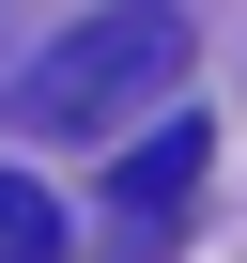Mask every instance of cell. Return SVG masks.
<instances>
[{
    "instance_id": "cell-1",
    "label": "cell",
    "mask_w": 247,
    "mask_h": 263,
    "mask_svg": "<svg viewBox=\"0 0 247 263\" xmlns=\"http://www.w3.org/2000/svg\"><path fill=\"white\" fill-rule=\"evenodd\" d=\"M170 78H186V16H170V0H93V16L16 78V124H31V140H108V124L155 108Z\"/></svg>"
},
{
    "instance_id": "cell-2",
    "label": "cell",
    "mask_w": 247,
    "mask_h": 263,
    "mask_svg": "<svg viewBox=\"0 0 247 263\" xmlns=\"http://www.w3.org/2000/svg\"><path fill=\"white\" fill-rule=\"evenodd\" d=\"M201 155H216V140H201V108H155V124H139V155L108 171V232H123V248L186 232V201H201Z\"/></svg>"
},
{
    "instance_id": "cell-3",
    "label": "cell",
    "mask_w": 247,
    "mask_h": 263,
    "mask_svg": "<svg viewBox=\"0 0 247 263\" xmlns=\"http://www.w3.org/2000/svg\"><path fill=\"white\" fill-rule=\"evenodd\" d=\"M0 263H62V217H47V186H16V171H0Z\"/></svg>"
}]
</instances>
